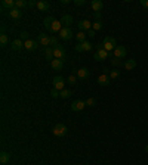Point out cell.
<instances>
[{
  "label": "cell",
  "instance_id": "cell-1",
  "mask_svg": "<svg viewBox=\"0 0 148 165\" xmlns=\"http://www.w3.org/2000/svg\"><path fill=\"white\" fill-rule=\"evenodd\" d=\"M102 46H104V49L107 50V52H111V50H114L117 46H116V38L114 37H111V35H108V37H105L104 38V43H102Z\"/></svg>",
  "mask_w": 148,
  "mask_h": 165
},
{
  "label": "cell",
  "instance_id": "cell-2",
  "mask_svg": "<svg viewBox=\"0 0 148 165\" xmlns=\"http://www.w3.org/2000/svg\"><path fill=\"white\" fill-rule=\"evenodd\" d=\"M67 131H68V128H67L65 124H56V125L53 127V130H52V133H53L56 137H64V136L67 134Z\"/></svg>",
  "mask_w": 148,
  "mask_h": 165
},
{
  "label": "cell",
  "instance_id": "cell-3",
  "mask_svg": "<svg viewBox=\"0 0 148 165\" xmlns=\"http://www.w3.org/2000/svg\"><path fill=\"white\" fill-rule=\"evenodd\" d=\"M65 49H64V46H61V44H58V46H55L53 47V58L55 59H64L65 58Z\"/></svg>",
  "mask_w": 148,
  "mask_h": 165
},
{
  "label": "cell",
  "instance_id": "cell-4",
  "mask_svg": "<svg viewBox=\"0 0 148 165\" xmlns=\"http://www.w3.org/2000/svg\"><path fill=\"white\" fill-rule=\"evenodd\" d=\"M59 38H62V40H70V38H73V31H71V28H70V27H64V28L59 31Z\"/></svg>",
  "mask_w": 148,
  "mask_h": 165
},
{
  "label": "cell",
  "instance_id": "cell-5",
  "mask_svg": "<svg viewBox=\"0 0 148 165\" xmlns=\"http://www.w3.org/2000/svg\"><path fill=\"white\" fill-rule=\"evenodd\" d=\"M126 55H128V50H126L125 46H117V47L114 49V58L123 59V58H126Z\"/></svg>",
  "mask_w": 148,
  "mask_h": 165
},
{
  "label": "cell",
  "instance_id": "cell-6",
  "mask_svg": "<svg viewBox=\"0 0 148 165\" xmlns=\"http://www.w3.org/2000/svg\"><path fill=\"white\" fill-rule=\"evenodd\" d=\"M64 86H65V81H64V78H62V77H59V75L53 77V89H56V90L62 92V90H64Z\"/></svg>",
  "mask_w": 148,
  "mask_h": 165
},
{
  "label": "cell",
  "instance_id": "cell-7",
  "mask_svg": "<svg viewBox=\"0 0 148 165\" xmlns=\"http://www.w3.org/2000/svg\"><path fill=\"white\" fill-rule=\"evenodd\" d=\"M89 30H92V22H90L89 19H83V21L79 22V31H85V32H87Z\"/></svg>",
  "mask_w": 148,
  "mask_h": 165
},
{
  "label": "cell",
  "instance_id": "cell-8",
  "mask_svg": "<svg viewBox=\"0 0 148 165\" xmlns=\"http://www.w3.org/2000/svg\"><path fill=\"white\" fill-rule=\"evenodd\" d=\"M37 41H39L42 46H44V47H49V46H50V38H49V35H46L44 32H42V34L37 35Z\"/></svg>",
  "mask_w": 148,
  "mask_h": 165
},
{
  "label": "cell",
  "instance_id": "cell-9",
  "mask_svg": "<svg viewBox=\"0 0 148 165\" xmlns=\"http://www.w3.org/2000/svg\"><path fill=\"white\" fill-rule=\"evenodd\" d=\"M76 50H77V52H89V50H92V43H90V41L79 43V44L76 46Z\"/></svg>",
  "mask_w": 148,
  "mask_h": 165
},
{
  "label": "cell",
  "instance_id": "cell-10",
  "mask_svg": "<svg viewBox=\"0 0 148 165\" xmlns=\"http://www.w3.org/2000/svg\"><path fill=\"white\" fill-rule=\"evenodd\" d=\"M107 56H108V52H107L104 47H99V49H98V52L95 53V61L102 62L104 59H107Z\"/></svg>",
  "mask_w": 148,
  "mask_h": 165
},
{
  "label": "cell",
  "instance_id": "cell-11",
  "mask_svg": "<svg viewBox=\"0 0 148 165\" xmlns=\"http://www.w3.org/2000/svg\"><path fill=\"white\" fill-rule=\"evenodd\" d=\"M85 108H86V102H83V100H76L71 103V111H74V112L83 111Z\"/></svg>",
  "mask_w": 148,
  "mask_h": 165
},
{
  "label": "cell",
  "instance_id": "cell-12",
  "mask_svg": "<svg viewBox=\"0 0 148 165\" xmlns=\"http://www.w3.org/2000/svg\"><path fill=\"white\" fill-rule=\"evenodd\" d=\"M110 81H111V78H110L107 74H101V75L98 77V84H99V86H102V87L108 86V84H110Z\"/></svg>",
  "mask_w": 148,
  "mask_h": 165
},
{
  "label": "cell",
  "instance_id": "cell-13",
  "mask_svg": "<svg viewBox=\"0 0 148 165\" xmlns=\"http://www.w3.org/2000/svg\"><path fill=\"white\" fill-rule=\"evenodd\" d=\"M9 16L12 18V19H19L21 16H22V12H21V9H18V7H13V9H10L9 10Z\"/></svg>",
  "mask_w": 148,
  "mask_h": 165
},
{
  "label": "cell",
  "instance_id": "cell-14",
  "mask_svg": "<svg viewBox=\"0 0 148 165\" xmlns=\"http://www.w3.org/2000/svg\"><path fill=\"white\" fill-rule=\"evenodd\" d=\"M37 43L39 41H34V40H27V41H24V49H27V50H36L37 49Z\"/></svg>",
  "mask_w": 148,
  "mask_h": 165
},
{
  "label": "cell",
  "instance_id": "cell-15",
  "mask_svg": "<svg viewBox=\"0 0 148 165\" xmlns=\"http://www.w3.org/2000/svg\"><path fill=\"white\" fill-rule=\"evenodd\" d=\"M61 24H62L64 27H70V25L73 24V16L68 15V13L62 15V18H61Z\"/></svg>",
  "mask_w": 148,
  "mask_h": 165
},
{
  "label": "cell",
  "instance_id": "cell-16",
  "mask_svg": "<svg viewBox=\"0 0 148 165\" xmlns=\"http://www.w3.org/2000/svg\"><path fill=\"white\" fill-rule=\"evenodd\" d=\"M64 28V25L61 24V21H53V24H52V27H50V32H58L59 34V31Z\"/></svg>",
  "mask_w": 148,
  "mask_h": 165
},
{
  "label": "cell",
  "instance_id": "cell-17",
  "mask_svg": "<svg viewBox=\"0 0 148 165\" xmlns=\"http://www.w3.org/2000/svg\"><path fill=\"white\" fill-rule=\"evenodd\" d=\"M22 47H24V41H22L21 38L13 40V41H12V44H10V49H12V50H21Z\"/></svg>",
  "mask_w": 148,
  "mask_h": 165
},
{
  "label": "cell",
  "instance_id": "cell-18",
  "mask_svg": "<svg viewBox=\"0 0 148 165\" xmlns=\"http://www.w3.org/2000/svg\"><path fill=\"white\" fill-rule=\"evenodd\" d=\"M89 74H90V71H89L87 68H80V69H77V78H80V80L87 78Z\"/></svg>",
  "mask_w": 148,
  "mask_h": 165
},
{
  "label": "cell",
  "instance_id": "cell-19",
  "mask_svg": "<svg viewBox=\"0 0 148 165\" xmlns=\"http://www.w3.org/2000/svg\"><path fill=\"white\" fill-rule=\"evenodd\" d=\"M92 9L95 10V13H96V12H101V10L104 9V3H102L101 0H93V1H92Z\"/></svg>",
  "mask_w": 148,
  "mask_h": 165
},
{
  "label": "cell",
  "instance_id": "cell-20",
  "mask_svg": "<svg viewBox=\"0 0 148 165\" xmlns=\"http://www.w3.org/2000/svg\"><path fill=\"white\" fill-rule=\"evenodd\" d=\"M50 66H52L55 71H59V69H62V66H64V62H62L61 59H53V61L50 62Z\"/></svg>",
  "mask_w": 148,
  "mask_h": 165
},
{
  "label": "cell",
  "instance_id": "cell-21",
  "mask_svg": "<svg viewBox=\"0 0 148 165\" xmlns=\"http://www.w3.org/2000/svg\"><path fill=\"white\" fill-rule=\"evenodd\" d=\"M9 159H10V153L9 152H6V151L0 152V164H7Z\"/></svg>",
  "mask_w": 148,
  "mask_h": 165
},
{
  "label": "cell",
  "instance_id": "cell-22",
  "mask_svg": "<svg viewBox=\"0 0 148 165\" xmlns=\"http://www.w3.org/2000/svg\"><path fill=\"white\" fill-rule=\"evenodd\" d=\"M135 66H136V61H135V59H128V61L125 62V68H126L128 71L135 69Z\"/></svg>",
  "mask_w": 148,
  "mask_h": 165
},
{
  "label": "cell",
  "instance_id": "cell-23",
  "mask_svg": "<svg viewBox=\"0 0 148 165\" xmlns=\"http://www.w3.org/2000/svg\"><path fill=\"white\" fill-rule=\"evenodd\" d=\"M1 7L10 10V9L15 7V1H13V0H3V1H1Z\"/></svg>",
  "mask_w": 148,
  "mask_h": 165
},
{
  "label": "cell",
  "instance_id": "cell-24",
  "mask_svg": "<svg viewBox=\"0 0 148 165\" xmlns=\"http://www.w3.org/2000/svg\"><path fill=\"white\" fill-rule=\"evenodd\" d=\"M37 9L42 10V12H46L49 9V3L44 1V0H40V1H37Z\"/></svg>",
  "mask_w": 148,
  "mask_h": 165
},
{
  "label": "cell",
  "instance_id": "cell-25",
  "mask_svg": "<svg viewBox=\"0 0 148 165\" xmlns=\"http://www.w3.org/2000/svg\"><path fill=\"white\" fill-rule=\"evenodd\" d=\"M53 21H55V19H53L52 16H46V18H44V21H43V25H44V28L50 31V27H52Z\"/></svg>",
  "mask_w": 148,
  "mask_h": 165
},
{
  "label": "cell",
  "instance_id": "cell-26",
  "mask_svg": "<svg viewBox=\"0 0 148 165\" xmlns=\"http://www.w3.org/2000/svg\"><path fill=\"white\" fill-rule=\"evenodd\" d=\"M44 56L46 59H50V62L55 59L53 58V47H44Z\"/></svg>",
  "mask_w": 148,
  "mask_h": 165
},
{
  "label": "cell",
  "instance_id": "cell-27",
  "mask_svg": "<svg viewBox=\"0 0 148 165\" xmlns=\"http://www.w3.org/2000/svg\"><path fill=\"white\" fill-rule=\"evenodd\" d=\"M102 27H104V22L99 19V21H95V22H92V30H95V31H99V30H102Z\"/></svg>",
  "mask_w": 148,
  "mask_h": 165
},
{
  "label": "cell",
  "instance_id": "cell-28",
  "mask_svg": "<svg viewBox=\"0 0 148 165\" xmlns=\"http://www.w3.org/2000/svg\"><path fill=\"white\" fill-rule=\"evenodd\" d=\"M86 37H87V34H86L85 31H79V32H77V35H76V38H77V41H79V43L86 41Z\"/></svg>",
  "mask_w": 148,
  "mask_h": 165
},
{
  "label": "cell",
  "instance_id": "cell-29",
  "mask_svg": "<svg viewBox=\"0 0 148 165\" xmlns=\"http://www.w3.org/2000/svg\"><path fill=\"white\" fill-rule=\"evenodd\" d=\"M25 6H28V1H25V0H15V7L22 9V7H25Z\"/></svg>",
  "mask_w": 148,
  "mask_h": 165
},
{
  "label": "cell",
  "instance_id": "cell-30",
  "mask_svg": "<svg viewBox=\"0 0 148 165\" xmlns=\"http://www.w3.org/2000/svg\"><path fill=\"white\" fill-rule=\"evenodd\" d=\"M7 41H9L7 34H6V32H1V34H0V44H1V46H6Z\"/></svg>",
  "mask_w": 148,
  "mask_h": 165
},
{
  "label": "cell",
  "instance_id": "cell-31",
  "mask_svg": "<svg viewBox=\"0 0 148 165\" xmlns=\"http://www.w3.org/2000/svg\"><path fill=\"white\" fill-rule=\"evenodd\" d=\"M70 96H71V92L67 90V89H64V90L61 92V94H59V97H62V99H68Z\"/></svg>",
  "mask_w": 148,
  "mask_h": 165
},
{
  "label": "cell",
  "instance_id": "cell-32",
  "mask_svg": "<svg viewBox=\"0 0 148 165\" xmlns=\"http://www.w3.org/2000/svg\"><path fill=\"white\" fill-rule=\"evenodd\" d=\"M68 84L70 86H76L77 84V75H70L68 77Z\"/></svg>",
  "mask_w": 148,
  "mask_h": 165
},
{
  "label": "cell",
  "instance_id": "cell-33",
  "mask_svg": "<svg viewBox=\"0 0 148 165\" xmlns=\"http://www.w3.org/2000/svg\"><path fill=\"white\" fill-rule=\"evenodd\" d=\"M49 38H50V46L52 47L58 46V37L56 35H49Z\"/></svg>",
  "mask_w": 148,
  "mask_h": 165
},
{
  "label": "cell",
  "instance_id": "cell-34",
  "mask_svg": "<svg viewBox=\"0 0 148 165\" xmlns=\"http://www.w3.org/2000/svg\"><path fill=\"white\" fill-rule=\"evenodd\" d=\"M19 35H21L19 38H21L22 41H27V40H30V38H28V32H27V31H22V32H21Z\"/></svg>",
  "mask_w": 148,
  "mask_h": 165
},
{
  "label": "cell",
  "instance_id": "cell-35",
  "mask_svg": "<svg viewBox=\"0 0 148 165\" xmlns=\"http://www.w3.org/2000/svg\"><path fill=\"white\" fill-rule=\"evenodd\" d=\"M119 77H120V72L117 69H114V71L110 72V78H119Z\"/></svg>",
  "mask_w": 148,
  "mask_h": 165
},
{
  "label": "cell",
  "instance_id": "cell-36",
  "mask_svg": "<svg viewBox=\"0 0 148 165\" xmlns=\"http://www.w3.org/2000/svg\"><path fill=\"white\" fill-rule=\"evenodd\" d=\"M59 94H61V92L59 90H56V89H52V92H50V96L55 99V97H59Z\"/></svg>",
  "mask_w": 148,
  "mask_h": 165
},
{
  "label": "cell",
  "instance_id": "cell-37",
  "mask_svg": "<svg viewBox=\"0 0 148 165\" xmlns=\"http://www.w3.org/2000/svg\"><path fill=\"white\" fill-rule=\"evenodd\" d=\"M111 63H113V66H120L122 65V61L117 59V58H114V59H111Z\"/></svg>",
  "mask_w": 148,
  "mask_h": 165
},
{
  "label": "cell",
  "instance_id": "cell-38",
  "mask_svg": "<svg viewBox=\"0 0 148 165\" xmlns=\"http://www.w3.org/2000/svg\"><path fill=\"white\" fill-rule=\"evenodd\" d=\"M86 102V106H95V99L93 97H89L87 100H85Z\"/></svg>",
  "mask_w": 148,
  "mask_h": 165
},
{
  "label": "cell",
  "instance_id": "cell-39",
  "mask_svg": "<svg viewBox=\"0 0 148 165\" xmlns=\"http://www.w3.org/2000/svg\"><path fill=\"white\" fill-rule=\"evenodd\" d=\"M85 3H86L85 0H74V4H76V6H83Z\"/></svg>",
  "mask_w": 148,
  "mask_h": 165
},
{
  "label": "cell",
  "instance_id": "cell-40",
  "mask_svg": "<svg viewBox=\"0 0 148 165\" xmlns=\"http://www.w3.org/2000/svg\"><path fill=\"white\" fill-rule=\"evenodd\" d=\"M86 34H87V37H95V34H96V31H95V30H89V31H87Z\"/></svg>",
  "mask_w": 148,
  "mask_h": 165
},
{
  "label": "cell",
  "instance_id": "cell-41",
  "mask_svg": "<svg viewBox=\"0 0 148 165\" xmlns=\"http://www.w3.org/2000/svg\"><path fill=\"white\" fill-rule=\"evenodd\" d=\"M28 6H30V7H34V6H36V7H37V1H34V0H30V1H28Z\"/></svg>",
  "mask_w": 148,
  "mask_h": 165
},
{
  "label": "cell",
  "instance_id": "cell-42",
  "mask_svg": "<svg viewBox=\"0 0 148 165\" xmlns=\"http://www.w3.org/2000/svg\"><path fill=\"white\" fill-rule=\"evenodd\" d=\"M141 4H142L144 7H147L148 9V0H141Z\"/></svg>",
  "mask_w": 148,
  "mask_h": 165
},
{
  "label": "cell",
  "instance_id": "cell-43",
  "mask_svg": "<svg viewBox=\"0 0 148 165\" xmlns=\"http://www.w3.org/2000/svg\"><path fill=\"white\" fill-rule=\"evenodd\" d=\"M95 18H96V21H99V18H101V13H99V12H96V13H95Z\"/></svg>",
  "mask_w": 148,
  "mask_h": 165
},
{
  "label": "cell",
  "instance_id": "cell-44",
  "mask_svg": "<svg viewBox=\"0 0 148 165\" xmlns=\"http://www.w3.org/2000/svg\"><path fill=\"white\" fill-rule=\"evenodd\" d=\"M145 149H147V152H148V145H147V148H145Z\"/></svg>",
  "mask_w": 148,
  "mask_h": 165
}]
</instances>
